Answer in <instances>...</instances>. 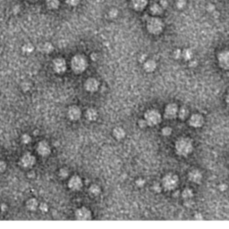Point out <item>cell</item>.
<instances>
[{
  "instance_id": "603a6c76",
  "label": "cell",
  "mask_w": 229,
  "mask_h": 229,
  "mask_svg": "<svg viewBox=\"0 0 229 229\" xmlns=\"http://www.w3.org/2000/svg\"><path fill=\"white\" fill-rule=\"evenodd\" d=\"M27 208L30 210H35L38 208V202L35 199H30L27 202Z\"/></svg>"
},
{
  "instance_id": "8d00e7d4",
  "label": "cell",
  "mask_w": 229,
  "mask_h": 229,
  "mask_svg": "<svg viewBox=\"0 0 229 229\" xmlns=\"http://www.w3.org/2000/svg\"><path fill=\"white\" fill-rule=\"evenodd\" d=\"M144 184H145V181H144L143 179H138V180L136 181V184H137L139 187H142V186L144 185Z\"/></svg>"
},
{
  "instance_id": "5bb4252c",
  "label": "cell",
  "mask_w": 229,
  "mask_h": 229,
  "mask_svg": "<svg viewBox=\"0 0 229 229\" xmlns=\"http://www.w3.org/2000/svg\"><path fill=\"white\" fill-rule=\"evenodd\" d=\"M68 116L71 120H78L81 117V110L77 106H73L68 109Z\"/></svg>"
},
{
  "instance_id": "83f0119b",
  "label": "cell",
  "mask_w": 229,
  "mask_h": 229,
  "mask_svg": "<svg viewBox=\"0 0 229 229\" xmlns=\"http://www.w3.org/2000/svg\"><path fill=\"white\" fill-rule=\"evenodd\" d=\"M33 46L31 45V44H26V45H24L23 46V50L24 51V52H26V53H30V52H32L33 51Z\"/></svg>"
},
{
  "instance_id": "484cf974",
  "label": "cell",
  "mask_w": 229,
  "mask_h": 229,
  "mask_svg": "<svg viewBox=\"0 0 229 229\" xmlns=\"http://www.w3.org/2000/svg\"><path fill=\"white\" fill-rule=\"evenodd\" d=\"M90 192L92 194V195H94V196H97V195H98L99 193H100V188H99V186L98 185H96V184H93V185H91V187H90Z\"/></svg>"
},
{
  "instance_id": "836d02e7",
  "label": "cell",
  "mask_w": 229,
  "mask_h": 229,
  "mask_svg": "<svg viewBox=\"0 0 229 229\" xmlns=\"http://www.w3.org/2000/svg\"><path fill=\"white\" fill-rule=\"evenodd\" d=\"M117 14H118V12H117V10H116V9H112V10H110V12H109V16H110L111 18H116V17L117 16Z\"/></svg>"
},
{
  "instance_id": "d590c367",
  "label": "cell",
  "mask_w": 229,
  "mask_h": 229,
  "mask_svg": "<svg viewBox=\"0 0 229 229\" xmlns=\"http://www.w3.org/2000/svg\"><path fill=\"white\" fill-rule=\"evenodd\" d=\"M6 167V164L4 161H0V173H3L5 170Z\"/></svg>"
},
{
  "instance_id": "9a60e30c",
  "label": "cell",
  "mask_w": 229,
  "mask_h": 229,
  "mask_svg": "<svg viewBox=\"0 0 229 229\" xmlns=\"http://www.w3.org/2000/svg\"><path fill=\"white\" fill-rule=\"evenodd\" d=\"M37 150H38V152H39L40 155L44 156V157L49 155V154H50V151H51L50 146H49L48 143L46 142V141H41V142L39 143V145H38Z\"/></svg>"
},
{
  "instance_id": "5b68a950",
  "label": "cell",
  "mask_w": 229,
  "mask_h": 229,
  "mask_svg": "<svg viewBox=\"0 0 229 229\" xmlns=\"http://www.w3.org/2000/svg\"><path fill=\"white\" fill-rule=\"evenodd\" d=\"M145 120L147 122L148 125L150 126L157 125L161 122V115L159 111L155 109L148 110L145 113Z\"/></svg>"
},
{
  "instance_id": "ffe728a7",
  "label": "cell",
  "mask_w": 229,
  "mask_h": 229,
  "mask_svg": "<svg viewBox=\"0 0 229 229\" xmlns=\"http://www.w3.org/2000/svg\"><path fill=\"white\" fill-rule=\"evenodd\" d=\"M86 116L90 121H94L98 117V112L95 110L94 108H90V109L87 110Z\"/></svg>"
},
{
  "instance_id": "2e32d148",
  "label": "cell",
  "mask_w": 229,
  "mask_h": 229,
  "mask_svg": "<svg viewBox=\"0 0 229 229\" xmlns=\"http://www.w3.org/2000/svg\"><path fill=\"white\" fill-rule=\"evenodd\" d=\"M148 5V0H132V6L136 11H142Z\"/></svg>"
},
{
  "instance_id": "c3c4849f",
  "label": "cell",
  "mask_w": 229,
  "mask_h": 229,
  "mask_svg": "<svg viewBox=\"0 0 229 229\" xmlns=\"http://www.w3.org/2000/svg\"><path fill=\"white\" fill-rule=\"evenodd\" d=\"M1 53H2V48H0V54H1Z\"/></svg>"
},
{
  "instance_id": "7402d4cb",
  "label": "cell",
  "mask_w": 229,
  "mask_h": 229,
  "mask_svg": "<svg viewBox=\"0 0 229 229\" xmlns=\"http://www.w3.org/2000/svg\"><path fill=\"white\" fill-rule=\"evenodd\" d=\"M45 2L50 9H56L59 6V0H45Z\"/></svg>"
},
{
  "instance_id": "cb8c5ba5",
  "label": "cell",
  "mask_w": 229,
  "mask_h": 229,
  "mask_svg": "<svg viewBox=\"0 0 229 229\" xmlns=\"http://www.w3.org/2000/svg\"><path fill=\"white\" fill-rule=\"evenodd\" d=\"M188 114H189V111L188 109L186 108H182L180 110H179V112H178V115H179V117L181 118V119H185L187 116H188Z\"/></svg>"
},
{
  "instance_id": "f35d334b",
  "label": "cell",
  "mask_w": 229,
  "mask_h": 229,
  "mask_svg": "<svg viewBox=\"0 0 229 229\" xmlns=\"http://www.w3.org/2000/svg\"><path fill=\"white\" fill-rule=\"evenodd\" d=\"M174 56H175V58H176V59L180 58V57L182 56V52H181V50H179V49L175 50V53H174Z\"/></svg>"
},
{
  "instance_id": "52a82bcc",
  "label": "cell",
  "mask_w": 229,
  "mask_h": 229,
  "mask_svg": "<svg viewBox=\"0 0 229 229\" xmlns=\"http://www.w3.org/2000/svg\"><path fill=\"white\" fill-rule=\"evenodd\" d=\"M53 68L57 73H64L66 70V63L63 58H56L53 62Z\"/></svg>"
},
{
  "instance_id": "74e56055",
  "label": "cell",
  "mask_w": 229,
  "mask_h": 229,
  "mask_svg": "<svg viewBox=\"0 0 229 229\" xmlns=\"http://www.w3.org/2000/svg\"><path fill=\"white\" fill-rule=\"evenodd\" d=\"M40 209H41V211H43V212L48 211V205L46 203H42V204H41V206H40Z\"/></svg>"
},
{
  "instance_id": "ee69618b",
  "label": "cell",
  "mask_w": 229,
  "mask_h": 229,
  "mask_svg": "<svg viewBox=\"0 0 229 229\" xmlns=\"http://www.w3.org/2000/svg\"><path fill=\"white\" fill-rule=\"evenodd\" d=\"M196 65H197V62L196 61H194V62H191L190 63V66H196Z\"/></svg>"
},
{
  "instance_id": "ab89813d",
  "label": "cell",
  "mask_w": 229,
  "mask_h": 229,
  "mask_svg": "<svg viewBox=\"0 0 229 229\" xmlns=\"http://www.w3.org/2000/svg\"><path fill=\"white\" fill-rule=\"evenodd\" d=\"M153 189H154V191H157V192H160V191H161V187H160V185H159V184H155L153 185Z\"/></svg>"
},
{
  "instance_id": "681fc988",
  "label": "cell",
  "mask_w": 229,
  "mask_h": 229,
  "mask_svg": "<svg viewBox=\"0 0 229 229\" xmlns=\"http://www.w3.org/2000/svg\"><path fill=\"white\" fill-rule=\"evenodd\" d=\"M30 1H34V0H30Z\"/></svg>"
},
{
  "instance_id": "1f68e13d",
  "label": "cell",
  "mask_w": 229,
  "mask_h": 229,
  "mask_svg": "<svg viewBox=\"0 0 229 229\" xmlns=\"http://www.w3.org/2000/svg\"><path fill=\"white\" fill-rule=\"evenodd\" d=\"M66 4L71 6H76L81 2V0H66Z\"/></svg>"
},
{
  "instance_id": "b9f144b4",
  "label": "cell",
  "mask_w": 229,
  "mask_h": 229,
  "mask_svg": "<svg viewBox=\"0 0 229 229\" xmlns=\"http://www.w3.org/2000/svg\"><path fill=\"white\" fill-rule=\"evenodd\" d=\"M160 5H161L163 8H166V7H167L168 3H167L166 0H161V1H160Z\"/></svg>"
},
{
  "instance_id": "f6af8a7d",
  "label": "cell",
  "mask_w": 229,
  "mask_h": 229,
  "mask_svg": "<svg viewBox=\"0 0 229 229\" xmlns=\"http://www.w3.org/2000/svg\"><path fill=\"white\" fill-rule=\"evenodd\" d=\"M195 218H196V219H202V216L201 214H196V215H195Z\"/></svg>"
},
{
  "instance_id": "8fae6325",
  "label": "cell",
  "mask_w": 229,
  "mask_h": 229,
  "mask_svg": "<svg viewBox=\"0 0 229 229\" xmlns=\"http://www.w3.org/2000/svg\"><path fill=\"white\" fill-rule=\"evenodd\" d=\"M36 162V159L34 158V156H32L31 154H25L23 155V157L21 159V163L23 165V167H26V168H29V167H31Z\"/></svg>"
},
{
  "instance_id": "e575fe53",
  "label": "cell",
  "mask_w": 229,
  "mask_h": 229,
  "mask_svg": "<svg viewBox=\"0 0 229 229\" xmlns=\"http://www.w3.org/2000/svg\"><path fill=\"white\" fill-rule=\"evenodd\" d=\"M68 175H69V172H68L67 169L63 168V169L60 170V175H61L62 177H66Z\"/></svg>"
},
{
  "instance_id": "7a4b0ae2",
  "label": "cell",
  "mask_w": 229,
  "mask_h": 229,
  "mask_svg": "<svg viewBox=\"0 0 229 229\" xmlns=\"http://www.w3.org/2000/svg\"><path fill=\"white\" fill-rule=\"evenodd\" d=\"M88 66V62L87 59L84 55H76L73 57L72 61H71V66L72 69L74 73H81L85 71V69L87 68Z\"/></svg>"
},
{
  "instance_id": "44dd1931",
  "label": "cell",
  "mask_w": 229,
  "mask_h": 229,
  "mask_svg": "<svg viewBox=\"0 0 229 229\" xmlns=\"http://www.w3.org/2000/svg\"><path fill=\"white\" fill-rule=\"evenodd\" d=\"M114 136L116 138V139H118V140H121L123 139L124 136H125V132L123 131V129L121 128V127H117V128H116L115 130H114Z\"/></svg>"
},
{
  "instance_id": "7c38bea8",
  "label": "cell",
  "mask_w": 229,
  "mask_h": 229,
  "mask_svg": "<svg viewBox=\"0 0 229 229\" xmlns=\"http://www.w3.org/2000/svg\"><path fill=\"white\" fill-rule=\"evenodd\" d=\"M98 86H99V82L95 78H89L85 82V89L91 92L96 91L98 89Z\"/></svg>"
},
{
  "instance_id": "60d3db41",
  "label": "cell",
  "mask_w": 229,
  "mask_h": 229,
  "mask_svg": "<svg viewBox=\"0 0 229 229\" xmlns=\"http://www.w3.org/2000/svg\"><path fill=\"white\" fill-rule=\"evenodd\" d=\"M139 125H140L141 127L144 128V127H146V126L148 125V123H147L146 120L144 119V120H140V121H139Z\"/></svg>"
},
{
  "instance_id": "ac0fdd59",
  "label": "cell",
  "mask_w": 229,
  "mask_h": 229,
  "mask_svg": "<svg viewBox=\"0 0 229 229\" xmlns=\"http://www.w3.org/2000/svg\"><path fill=\"white\" fill-rule=\"evenodd\" d=\"M149 9H150V13L153 15H159L163 13V10H164V8L160 5V4H156V3L151 5Z\"/></svg>"
},
{
  "instance_id": "6da1fadb",
  "label": "cell",
  "mask_w": 229,
  "mask_h": 229,
  "mask_svg": "<svg viewBox=\"0 0 229 229\" xmlns=\"http://www.w3.org/2000/svg\"><path fill=\"white\" fill-rule=\"evenodd\" d=\"M192 141L189 138H181L175 143L176 153L180 156H187L192 151Z\"/></svg>"
},
{
  "instance_id": "277c9868",
  "label": "cell",
  "mask_w": 229,
  "mask_h": 229,
  "mask_svg": "<svg viewBox=\"0 0 229 229\" xmlns=\"http://www.w3.org/2000/svg\"><path fill=\"white\" fill-rule=\"evenodd\" d=\"M179 183V179L177 177V175L174 174H168L166 176H164L163 180H162V184L163 187L167 190V191H173L175 190Z\"/></svg>"
},
{
  "instance_id": "7dc6e473",
  "label": "cell",
  "mask_w": 229,
  "mask_h": 229,
  "mask_svg": "<svg viewBox=\"0 0 229 229\" xmlns=\"http://www.w3.org/2000/svg\"><path fill=\"white\" fill-rule=\"evenodd\" d=\"M5 205H2V210H4V209H5Z\"/></svg>"
},
{
  "instance_id": "f546056e",
  "label": "cell",
  "mask_w": 229,
  "mask_h": 229,
  "mask_svg": "<svg viewBox=\"0 0 229 229\" xmlns=\"http://www.w3.org/2000/svg\"><path fill=\"white\" fill-rule=\"evenodd\" d=\"M172 134V129L170 127H164L162 130V134L164 136H169Z\"/></svg>"
},
{
  "instance_id": "4fadbf2b",
  "label": "cell",
  "mask_w": 229,
  "mask_h": 229,
  "mask_svg": "<svg viewBox=\"0 0 229 229\" xmlns=\"http://www.w3.org/2000/svg\"><path fill=\"white\" fill-rule=\"evenodd\" d=\"M203 122H204V119H203L202 115L195 114V115H192V116H191L190 121H189V123H190L191 126L195 127V128H198V127H201L202 124H203Z\"/></svg>"
},
{
  "instance_id": "9c48e42d",
  "label": "cell",
  "mask_w": 229,
  "mask_h": 229,
  "mask_svg": "<svg viewBox=\"0 0 229 229\" xmlns=\"http://www.w3.org/2000/svg\"><path fill=\"white\" fill-rule=\"evenodd\" d=\"M75 216L78 220L81 221H87L91 218V211L86 208H81L75 212Z\"/></svg>"
},
{
  "instance_id": "4dcf8cb0",
  "label": "cell",
  "mask_w": 229,
  "mask_h": 229,
  "mask_svg": "<svg viewBox=\"0 0 229 229\" xmlns=\"http://www.w3.org/2000/svg\"><path fill=\"white\" fill-rule=\"evenodd\" d=\"M44 50H45V52H47V53H49V52H51L52 50H53V46L50 44V43H46L45 45H44Z\"/></svg>"
},
{
  "instance_id": "f1b7e54d",
  "label": "cell",
  "mask_w": 229,
  "mask_h": 229,
  "mask_svg": "<svg viewBox=\"0 0 229 229\" xmlns=\"http://www.w3.org/2000/svg\"><path fill=\"white\" fill-rule=\"evenodd\" d=\"M186 5V1L185 0H177L176 1V7L178 9H183Z\"/></svg>"
},
{
  "instance_id": "d6a6232c",
  "label": "cell",
  "mask_w": 229,
  "mask_h": 229,
  "mask_svg": "<svg viewBox=\"0 0 229 229\" xmlns=\"http://www.w3.org/2000/svg\"><path fill=\"white\" fill-rule=\"evenodd\" d=\"M22 141H23V143L29 144L30 142V141H31V138H30V136H29L28 134H23V137H22Z\"/></svg>"
},
{
  "instance_id": "d6986e66",
  "label": "cell",
  "mask_w": 229,
  "mask_h": 229,
  "mask_svg": "<svg viewBox=\"0 0 229 229\" xmlns=\"http://www.w3.org/2000/svg\"><path fill=\"white\" fill-rule=\"evenodd\" d=\"M156 67H157V64L153 60H148L147 62H145V64H144V69L148 73L153 72L156 69Z\"/></svg>"
},
{
  "instance_id": "bcb514c9",
  "label": "cell",
  "mask_w": 229,
  "mask_h": 229,
  "mask_svg": "<svg viewBox=\"0 0 229 229\" xmlns=\"http://www.w3.org/2000/svg\"><path fill=\"white\" fill-rule=\"evenodd\" d=\"M227 105H229V95L227 97Z\"/></svg>"
},
{
  "instance_id": "8992f818",
  "label": "cell",
  "mask_w": 229,
  "mask_h": 229,
  "mask_svg": "<svg viewBox=\"0 0 229 229\" xmlns=\"http://www.w3.org/2000/svg\"><path fill=\"white\" fill-rule=\"evenodd\" d=\"M218 64L223 69H229V50H225L219 53Z\"/></svg>"
},
{
  "instance_id": "3957f363",
  "label": "cell",
  "mask_w": 229,
  "mask_h": 229,
  "mask_svg": "<svg viewBox=\"0 0 229 229\" xmlns=\"http://www.w3.org/2000/svg\"><path fill=\"white\" fill-rule=\"evenodd\" d=\"M164 28V23L161 21V19L158 17H151L148 18L147 21V29L148 32L154 35H159L160 34Z\"/></svg>"
},
{
  "instance_id": "e0dca14e",
  "label": "cell",
  "mask_w": 229,
  "mask_h": 229,
  "mask_svg": "<svg viewBox=\"0 0 229 229\" xmlns=\"http://www.w3.org/2000/svg\"><path fill=\"white\" fill-rule=\"evenodd\" d=\"M189 179H190V181L192 182V183L199 184V183H201V181H202V173H201L199 170L194 169V170H192V171L190 172V174H189Z\"/></svg>"
},
{
  "instance_id": "d4e9b609",
  "label": "cell",
  "mask_w": 229,
  "mask_h": 229,
  "mask_svg": "<svg viewBox=\"0 0 229 229\" xmlns=\"http://www.w3.org/2000/svg\"><path fill=\"white\" fill-rule=\"evenodd\" d=\"M182 195H183V197H184V199L189 200V199H191V198L193 196V191L189 188L184 189V191H183V193H182Z\"/></svg>"
},
{
  "instance_id": "7bdbcfd3",
  "label": "cell",
  "mask_w": 229,
  "mask_h": 229,
  "mask_svg": "<svg viewBox=\"0 0 229 229\" xmlns=\"http://www.w3.org/2000/svg\"><path fill=\"white\" fill-rule=\"evenodd\" d=\"M227 185H226V184H224L219 185V189H220L221 191H225V190H227Z\"/></svg>"
},
{
  "instance_id": "ba28073f",
  "label": "cell",
  "mask_w": 229,
  "mask_h": 229,
  "mask_svg": "<svg viewBox=\"0 0 229 229\" xmlns=\"http://www.w3.org/2000/svg\"><path fill=\"white\" fill-rule=\"evenodd\" d=\"M178 113V108L177 105L171 103L169 105L166 106V110H165V116L168 119H174L175 117H176Z\"/></svg>"
},
{
  "instance_id": "4316f807",
  "label": "cell",
  "mask_w": 229,
  "mask_h": 229,
  "mask_svg": "<svg viewBox=\"0 0 229 229\" xmlns=\"http://www.w3.org/2000/svg\"><path fill=\"white\" fill-rule=\"evenodd\" d=\"M192 51L191 49H184L182 52V56L185 59V60H190L192 57Z\"/></svg>"
},
{
  "instance_id": "30bf717a",
  "label": "cell",
  "mask_w": 229,
  "mask_h": 229,
  "mask_svg": "<svg viewBox=\"0 0 229 229\" xmlns=\"http://www.w3.org/2000/svg\"><path fill=\"white\" fill-rule=\"evenodd\" d=\"M68 186H69V188L73 190V191L80 190L82 186V181H81V177H79L78 175L73 176L68 182Z\"/></svg>"
}]
</instances>
